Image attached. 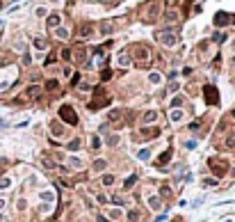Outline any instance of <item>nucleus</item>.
I'll list each match as a JSON object with an SVG mask.
<instances>
[{"label": "nucleus", "instance_id": "obj_5", "mask_svg": "<svg viewBox=\"0 0 235 222\" xmlns=\"http://www.w3.org/2000/svg\"><path fill=\"white\" fill-rule=\"evenodd\" d=\"M78 147H80V142H78V140H73L71 144H69V149H71V151H76V149H78Z\"/></svg>", "mask_w": 235, "mask_h": 222}, {"label": "nucleus", "instance_id": "obj_7", "mask_svg": "<svg viewBox=\"0 0 235 222\" xmlns=\"http://www.w3.org/2000/svg\"><path fill=\"white\" fill-rule=\"evenodd\" d=\"M0 206H2V199H0Z\"/></svg>", "mask_w": 235, "mask_h": 222}, {"label": "nucleus", "instance_id": "obj_1", "mask_svg": "<svg viewBox=\"0 0 235 222\" xmlns=\"http://www.w3.org/2000/svg\"><path fill=\"white\" fill-rule=\"evenodd\" d=\"M60 117L64 119V121H69L71 126H76L78 124V117H76V112H73L69 105H62V110H60Z\"/></svg>", "mask_w": 235, "mask_h": 222}, {"label": "nucleus", "instance_id": "obj_2", "mask_svg": "<svg viewBox=\"0 0 235 222\" xmlns=\"http://www.w3.org/2000/svg\"><path fill=\"white\" fill-rule=\"evenodd\" d=\"M205 98H208V103H215L217 101V92L212 87H205Z\"/></svg>", "mask_w": 235, "mask_h": 222}, {"label": "nucleus", "instance_id": "obj_4", "mask_svg": "<svg viewBox=\"0 0 235 222\" xmlns=\"http://www.w3.org/2000/svg\"><path fill=\"white\" fill-rule=\"evenodd\" d=\"M112 183H114V176H112V174L103 176V186H112Z\"/></svg>", "mask_w": 235, "mask_h": 222}, {"label": "nucleus", "instance_id": "obj_6", "mask_svg": "<svg viewBox=\"0 0 235 222\" xmlns=\"http://www.w3.org/2000/svg\"><path fill=\"white\" fill-rule=\"evenodd\" d=\"M153 119H155V112H148L146 117H144V121H153Z\"/></svg>", "mask_w": 235, "mask_h": 222}, {"label": "nucleus", "instance_id": "obj_8", "mask_svg": "<svg viewBox=\"0 0 235 222\" xmlns=\"http://www.w3.org/2000/svg\"><path fill=\"white\" fill-rule=\"evenodd\" d=\"M233 119H235V112H233Z\"/></svg>", "mask_w": 235, "mask_h": 222}, {"label": "nucleus", "instance_id": "obj_3", "mask_svg": "<svg viewBox=\"0 0 235 222\" xmlns=\"http://www.w3.org/2000/svg\"><path fill=\"white\" fill-rule=\"evenodd\" d=\"M169 158H171V149H167V151H164V154L158 158V165H164V163H167Z\"/></svg>", "mask_w": 235, "mask_h": 222}]
</instances>
